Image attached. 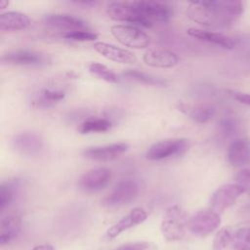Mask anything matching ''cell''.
<instances>
[{"label": "cell", "mask_w": 250, "mask_h": 250, "mask_svg": "<svg viewBox=\"0 0 250 250\" xmlns=\"http://www.w3.org/2000/svg\"><path fill=\"white\" fill-rule=\"evenodd\" d=\"M244 11L243 2L240 0H215L190 2L187 8L188 17L205 26L224 27Z\"/></svg>", "instance_id": "1"}, {"label": "cell", "mask_w": 250, "mask_h": 250, "mask_svg": "<svg viewBox=\"0 0 250 250\" xmlns=\"http://www.w3.org/2000/svg\"><path fill=\"white\" fill-rule=\"evenodd\" d=\"M188 216L186 211L178 205L170 206L164 213L160 230L167 241L181 240L188 228Z\"/></svg>", "instance_id": "2"}, {"label": "cell", "mask_w": 250, "mask_h": 250, "mask_svg": "<svg viewBox=\"0 0 250 250\" xmlns=\"http://www.w3.org/2000/svg\"><path fill=\"white\" fill-rule=\"evenodd\" d=\"M106 14L110 19L116 21L128 22L146 28H150L153 24L138 12L132 2H109L106 5Z\"/></svg>", "instance_id": "3"}, {"label": "cell", "mask_w": 250, "mask_h": 250, "mask_svg": "<svg viewBox=\"0 0 250 250\" xmlns=\"http://www.w3.org/2000/svg\"><path fill=\"white\" fill-rule=\"evenodd\" d=\"M140 190L139 184L134 179H123L104 197L103 205L115 208L126 205L134 200Z\"/></svg>", "instance_id": "4"}, {"label": "cell", "mask_w": 250, "mask_h": 250, "mask_svg": "<svg viewBox=\"0 0 250 250\" xmlns=\"http://www.w3.org/2000/svg\"><path fill=\"white\" fill-rule=\"evenodd\" d=\"M189 147L187 139L178 138L160 141L149 146L146 153L148 160H163L185 154Z\"/></svg>", "instance_id": "5"}, {"label": "cell", "mask_w": 250, "mask_h": 250, "mask_svg": "<svg viewBox=\"0 0 250 250\" xmlns=\"http://www.w3.org/2000/svg\"><path fill=\"white\" fill-rule=\"evenodd\" d=\"M110 32L119 43L130 48L143 49L150 44L149 36L135 25L115 24L110 27Z\"/></svg>", "instance_id": "6"}, {"label": "cell", "mask_w": 250, "mask_h": 250, "mask_svg": "<svg viewBox=\"0 0 250 250\" xmlns=\"http://www.w3.org/2000/svg\"><path fill=\"white\" fill-rule=\"evenodd\" d=\"M221 225V216L212 209L196 212L188 221V230L196 236L205 237L214 232Z\"/></svg>", "instance_id": "7"}, {"label": "cell", "mask_w": 250, "mask_h": 250, "mask_svg": "<svg viewBox=\"0 0 250 250\" xmlns=\"http://www.w3.org/2000/svg\"><path fill=\"white\" fill-rule=\"evenodd\" d=\"M244 192V188L237 183L223 185L213 192L210 198V207L219 214L223 213L232 206Z\"/></svg>", "instance_id": "8"}, {"label": "cell", "mask_w": 250, "mask_h": 250, "mask_svg": "<svg viewBox=\"0 0 250 250\" xmlns=\"http://www.w3.org/2000/svg\"><path fill=\"white\" fill-rule=\"evenodd\" d=\"M1 62L14 65H27V66H40L50 62V58L43 53L19 49L9 51L2 55Z\"/></svg>", "instance_id": "9"}, {"label": "cell", "mask_w": 250, "mask_h": 250, "mask_svg": "<svg viewBox=\"0 0 250 250\" xmlns=\"http://www.w3.org/2000/svg\"><path fill=\"white\" fill-rule=\"evenodd\" d=\"M42 21L43 24L48 28L58 31H64L65 33L81 31L87 27L84 21L68 14H48L43 17Z\"/></svg>", "instance_id": "10"}, {"label": "cell", "mask_w": 250, "mask_h": 250, "mask_svg": "<svg viewBox=\"0 0 250 250\" xmlns=\"http://www.w3.org/2000/svg\"><path fill=\"white\" fill-rule=\"evenodd\" d=\"M13 147L25 156H37L43 149V139L35 132L24 131L16 134L12 139Z\"/></svg>", "instance_id": "11"}, {"label": "cell", "mask_w": 250, "mask_h": 250, "mask_svg": "<svg viewBox=\"0 0 250 250\" xmlns=\"http://www.w3.org/2000/svg\"><path fill=\"white\" fill-rule=\"evenodd\" d=\"M111 171L108 168L99 167L85 172L78 180L79 188L87 192H95L104 188L111 180Z\"/></svg>", "instance_id": "12"}, {"label": "cell", "mask_w": 250, "mask_h": 250, "mask_svg": "<svg viewBox=\"0 0 250 250\" xmlns=\"http://www.w3.org/2000/svg\"><path fill=\"white\" fill-rule=\"evenodd\" d=\"M132 3L138 12L152 23L153 21L167 22L173 15V11L169 6L156 1L140 0Z\"/></svg>", "instance_id": "13"}, {"label": "cell", "mask_w": 250, "mask_h": 250, "mask_svg": "<svg viewBox=\"0 0 250 250\" xmlns=\"http://www.w3.org/2000/svg\"><path fill=\"white\" fill-rule=\"evenodd\" d=\"M128 149V145L125 143H115L111 145L87 147L83 150L82 155L92 161H111L118 158Z\"/></svg>", "instance_id": "14"}, {"label": "cell", "mask_w": 250, "mask_h": 250, "mask_svg": "<svg viewBox=\"0 0 250 250\" xmlns=\"http://www.w3.org/2000/svg\"><path fill=\"white\" fill-rule=\"evenodd\" d=\"M143 60L146 64L157 68H170L180 62V58L176 53L162 48L147 49L143 56Z\"/></svg>", "instance_id": "15"}, {"label": "cell", "mask_w": 250, "mask_h": 250, "mask_svg": "<svg viewBox=\"0 0 250 250\" xmlns=\"http://www.w3.org/2000/svg\"><path fill=\"white\" fill-rule=\"evenodd\" d=\"M146 218L147 213L145 209L141 207L134 208L106 230L105 237L107 239H113L123 231L142 224L146 220Z\"/></svg>", "instance_id": "16"}, {"label": "cell", "mask_w": 250, "mask_h": 250, "mask_svg": "<svg viewBox=\"0 0 250 250\" xmlns=\"http://www.w3.org/2000/svg\"><path fill=\"white\" fill-rule=\"evenodd\" d=\"M93 48L95 49L96 52H98L100 55H102L105 59L115 62L132 64V63H135L137 61V58L133 52L127 49L120 48L110 43L98 41L93 44Z\"/></svg>", "instance_id": "17"}, {"label": "cell", "mask_w": 250, "mask_h": 250, "mask_svg": "<svg viewBox=\"0 0 250 250\" xmlns=\"http://www.w3.org/2000/svg\"><path fill=\"white\" fill-rule=\"evenodd\" d=\"M229 162L233 167H242L250 161V139L240 138L233 141L228 149Z\"/></svg>", "instance_id": "18"}, {"label": "cell", "mask_w": 250, "mask_h": 250, "mask_svg": "<svg viewBox=\"0 0 250 250\" xmlns=\"http://www.w3.org/2000/svg\"><path fill=\"white\" fill-rule=\"evenodd\" d=\"M188 34L193 38L220 46L227 50H231L235 46V42L232 38L221 32H214L191 27L188 29Z\"/></svg>", "instance_id": "19"}, {"label": "cell", "mask_w": 250, "mask_h": 250, "mask_svg": "<svg viewBox=\"0 0 250 250\" xmlns=\"http://www.w3.org/2000/svg\"><path fill=\"white\" fill-rule=\"evenodd\" d=\"M31 21L27 15L21 12H6L0 15V30L3 32L26 29Z\"/></svg>", "instance_id": "20"}, {"label": "cell", "mask_w": 250, "mask_h": 250, "mask_svg": "<svg viewBox=\"0 0 250 250\" xmlns=\"http://www.w3.org/2000/svg\"><path fill=\"white\" fill-rule=\"evenodd\" d=\"M177 107L180 111L197 123H206L214 116L216 112L215 108L209 104H193L181 102L178 104Z\"/></svg>", "instance_id": "21"}, {"label": "cell", "mask_w": 250, "mask_h": 250, "mask_svg": "<svg viewBox=\"0 0 250 250\" xmlns=\"http://www.w3.org/2000/svg\"><path fill=\"white\" fill-rule=\"evenodd\" d=\"M21 229V220L16 214H9L0 223V245L4 246L16 239Z\"/></svg>", "instance_id": "22"}, {"label": "cell", "mask_w": 250, "mask_h": 250, "mask_svg": "<svg viewBox=\"0 0 250 250\" xmlns=\"http://www.w3.org/2000/svg\"><path fill=\"white\" fill-rule=\"evenodd\" d=\"M231 250H250V224L244 223L231 227Z\"/></svg>", "instance_id": "23"}, {"label": "cell", "mask_w": 250, "mask_h": 250, "mask_svg": "<svg viewBox=\"0 0 250 250\" xmlns=\"http://www.w3.org/2000/svg\"><path fill=\"white\" fill-rule=\"evenodd\" d=\"M20 181L18 179L8 180L3 182L0 186V209L4 211L15 199L19 190Z\"/></svg>", "instance_id": "24"}, {"label": "cell", "mask_w": 250, "mask_h": 250, "mask_svg": "<svg viewBox=\"0 0 250 250\" xmlns=\"http://www.w3.org/2000/svg\"><path fill=\"white\" fill-rule=\"evenodd\" d=\"M111 128V122L105 118H92L82 122L77 131L81 134L106 132Z\"/></svg>", "instance_id": "25"}, {"label": "cell", "mask_w": 250, "mask_h": 250, "mask_svg": "<svg viewBox=\"0 0 250 250\" xmlns=\"http://www.w3.org/2000/svg\"><path fill=\"white\" fill-rule=\"evenodd\" d=\"M89 71L99 79H102L107 83H118L119 79L118 76L113 72L111 69H109L107 66H105L103 63L100 62H91L89 64Z\"/></svg>", "instance_id": "26"}, {"label": "cell", "mask_w": 250, "mask_h": 250, "mask_svg": "<svg viewBox=\"0 0 250 250\" xmlns=\"http://www.w3.org/2000/svg\"><path fill=\"white\" fill-rule=\"evenodd\" d=\"M124 76L135 80L139 83L142 84H146V85H150V86H164L165 85V81L157 78L153 75L147 74L146 72H142L136 69H128L123 73Z\"/></svg>", "instance_id": "27"}, {"label": "cell", "mask_w": 250, "mask_h": 250, "mask_svg": "<svg viewBox=\"0 0 250 250\" xmlns=\"http://www.w3.org/2000/svg\"><path fill=\"white\" fill-rule=\"evenodd\" d=\"M64 98V93L62 91L59 90H51V89H45L42 92L41 97L34 101L33 104L36 106L41 107H47L52 104H54L57 102L62 101Z\"/></svg>", "instance_id": "28"}, {"label": "cell", "mask_w": 250, "mask_h": 250, "mask_svg": "<svg viewBox=\"0 0 250 250\" xmlns=\"http://www.w3.org/2000/svg\"><path fill=\"white\" fill-rule=\"evenodd\" d=\"M231 242V227H224L220 229L213 240L214 250H227Z\"/></svg>", "instance_id": "29"}, {"label": "cell", "mask_w": 250, "mask_h": 250, "mask_svg": "<svg viewBox=\"0 0 250 250\" xmlns=\"http://www.w3.org/2000/svg\"><path fill=\"white\" fill-rule=\"evenodd\" d=\"M62 37L73 41H95L98 38V34L88 30H81L62 34Z\"/></svg>", "instance_id": "30"}, {"label": "cell", "mask_w": 250, "mask_h": 250, "mask_svg": "<svg viewBox=\"0 0 250 250\" xmlns=\"http://www.w3.org/2000/svg\"><path fill=\"white\" fill-rule=\"evenodd\" d=\"M236 131V122L233 118L225 117L219 122V132L224 137H229Z\"/></svg>", "instance_id": "31"}, {"label": "cell", "mask_w": 250, "mask_h": 250, "mask_svg": "<svg viewBox=\"0 0 250 250\" xmlns=\"http://www.w3.org/2000/svg\"><path fill=\"white\" fill-rule=\"evenodd\" d=\"M235 179L236 183L244 188L245 192L250 193V169L240 170L236 174Z\"/></svg>", "instance_id": "32"}, {"label": "cell", "mask_w": 250, "mask_h": 250, "mask_svg": "<svg viewBox=\"0 0 250 250\" xmlns=\"http://www.w3.org/2000/svg\"><path fill=\"white\" fill-rule=\"evenodd\" d=\"M151 244L146 241H137V242H130L121 245L120 247L116 248L115 250H149Z\"/></svg>", "instance_id": "33"}, {"label": "cell", "mask_w": 250, "mask_h": 250, "mask_svg": "<svg viewBox=\"0 0 250 250\" xmlns=\"http://www.w3.org/2000/svg\"><path fill=\"white\" fill-rule=\"evenodd\" d=\"M233 98L239 102L240 104H246L250 106V94L247 93H242V92H236L233 93Z\"/></svg>", "instance_id": "34"}, {"label": "cell", "mask_w": 250, "mask_h": 250, "mask_svg": "<svg viewBox=\"0 0 250 250\" xmlns=\"http://www.w3.org/2000/svg\"><path fill=\"white\" fill-rule=\"evenodd\" d=\"M32 250H56V248L49 244V243H43V244H39V245H36L32 248Z\"/></svg>", "instance_id": "35"}, {"label": "cell", "mask_w": 250, "mask_h": 250, "mask_svg": "<svg viewBox=\"0 0 250 250\" xmlns=\"http://www.w3.org/2000/svg\"><path fill=\"white\" fill-rule=\"evenodd\" d=\"M9 2L8 1H5V0H0V8L1 9H4L6 5H8Z\"/></svg>", "instance_id": "36"}]
</instances>
